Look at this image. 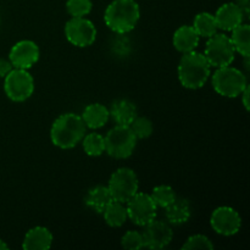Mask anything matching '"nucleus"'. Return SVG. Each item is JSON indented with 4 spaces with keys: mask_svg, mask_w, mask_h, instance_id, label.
Returning <instances> with one entry per match:
<instances>
[{
    "mask_svg": "<svg viewBox=\"0 0 250 250\" xmlns=\"http://www.w3.org/2000/svg\"><path fill=\"white\" fill-rule=\"evenodd\" d=\"M87 132L81 115L66 112L53 122L50 128L51 143L60 149H72L81 143Z\"/></svg>",
    "mask_w": 250,
    "mask_h": 250,
    "instance_id": "1",
    "label": "nucleus"
},
{
    "mask_svg": "<svg viewBox=\"0 0 250 250\" xmlns=\"http://www.w3.org/2000/svg\"><path fill=\"white\" fill-rule=\"evenodd\" d=\"M211 66L207 58L199 51H189L182 54L177 67L178 81L187 89H199L204 87L210 78Z\"/></svg>",
    "mask_w": 250,
    "mask_h": 250,
    "instance_id": "2",
    "label": "nucleus"
},
{
    "mask_svg": "<svg viewBox=\"0 0 250 250\" xmlns=\"http://www.w3.org/2000/svg\"><path fill=\"white\" fill-rule=\"evenodd\" d=\"M141 17V9L136 0H114L104 12L107 28L117 34H126L136 28Z\"/></svg>",
    "mask_w": 250,
    "mask_h": 250,
    "instance_id": "3",
    "label": "nucleus"
},
{
    "mask_svg": "<svg viewBox=\"0 0 250 250\" xmlns=\"http://www.w3.org/2000/svg\"><path fill=\"white\" fill-rule=\"evenodd\" d=\"M211 84L215 92L225 98H237L248 85L246 73L233 66L216 68L211 77Z\"/></svg>",
    "mask_w": 250,
    "mask_h": 250,
    "instance_id": "4",
    "label": "nucleus"
},
{
    "mask_svg": "<svg viewBox=\"0 0 250 250\" xmlns=\"http://www.w3.org/2000/svg\"><path fill=\"white\" fill-rule=\"evenodd\" d=\"M104 139L105 153L117 160L129 158L133 154L138 141L129 126H121V125H116L114 128L110 129Z\"/></svg>",
    "mask_w": 250,
    "mask_h": 250,
    "instance_id": "5",
    "label": "nucleus"
},
{
    "mask_svg": "<svg viewBox=\"0 0 250 250\" xmlns=\"http://www.w3.org/2000/svg\"><path fill=\"white\" fill-rule=\"evenodd\" d=\"M114 200L126 204L139 192V181L137 173L129 167H120L112 172L107 183Z\"/></svg>",
    "mask_w": 250,
    "mask_h": 250,
    "instance_id": "6",
    "label": "nucleus"
},
{
    "mask_svg": "<svg viewBox=\"0 0 250 250\" xmlns=\"http://www.w3.org/2000/svg\"><path fill=\"white\" fill-rule=\"evenodd\" d=\"M211 67L219 68L231 65L234 61L236 50L229 36L225 33H215L208 38L205 50L203 53Z\"/></svg>",
    "mask_w": 250,
    "mask_h": 250,
    "instance_id": "7",
    "label": "nucleus"
},
{
    "mask_svg": "<svg viewBox=\"0 0 250 250\" xmlns=\"http://www.w3.org/2000/svg\"><path fill=\"white\" fill-rule=\"evenodd\" d=\"M4 92L11 102H26L34 92L33 76L28 70L14 68L4 77Z\"/></svg>",
    "mask_w": 250,
    "mask_h": 250,
    "instance_id": "8",
    "label": "nucleus"
},
{
    "mask_svg": "<svg viewBox=\"0 0 250 250\" xmlns=\"http://www.w3.org/2000/svg\"><path fill=\"white\" fill-rule=\"evenodd\" d=\"M65 36L72 45L87 48L97 39V27L85 17H71L65 24Z\"/></svg>",
    "mask_w": 250,
    "mask_h": 250,
    "instance_id": "9",
    "label": "nucleus"
},
{
    "mask_svg": "<svg viewBox=\"0 0 250 250\" xmlns=\"http://www.w3.org/2000/svg\"><path fill=\"white\" fill-rule=\"evenodd\" d=\"M126 209L128 219L133 224L143 227L144 225L149 224L154 219H156L159 208L151 199L150 194L138 192L126 203Z\"/></svg>",
    "mask_w": 250,
    "mask_h": 250,
    "instance_id": "10",
    "label": "nucleus"
},
{
    "mask_svg": "<svg viewBox=\"0 0 250 250\" xmlns=\"http://www.w3.org/2000/svg\"><path fill=\"white\" fill-rule=\"evenodd\" d=\"M210 225L217 234L231 237L241 231L242 217L233 208L219 207L210 216Z\"/></svg>",
    "mask_w": 250,
    "mask_h": 250,
    "instance_id": "11",
    "label": "nucleus"
},
{
    "mask_svg": "<svg viewBox=\"0 0 250 250\" xmlns=\"http://www.w3.org/2000/svg\"><path fill=\"white\" fill-rule=\"evenodd\" d=\"M144 248L148 249H163L171 243L173 238V231L167 221L154 219L149 224L144 225L143 231Z\"/></svg>",
    "mask_w": 250,
    "mask_h": 250,
    "instance_id": "12",
    "label": "nucleus"
},
{
    "mask_svg": "<svg viewBox=\"0 0 250 250\" xmlns=\"http://www.w3.org/2000/svg\"><path fill=\"white\" fill-rule=\"evenodd\" d=\"M39 56L41 50L36 42L23 39L12 45L9 53V60L15 68L29 70L38 62Z\"/></svg>",
    "mask_w": 250,
    "mask_h": 250,
    "instance_id": "13",
    "label": "nucleus"
},
{
    "mask_svg": "<svg viewBox=\"0 0 250 250\" xmlns=\"http://www.w3.org/2000/svg\"><path fill=\"white\" fill-rule=\"evenodd\" d=\"M215 21H216L217 28L225 32H231L241 23H243L246 17L243 12L236 5V2H226L221 5L215 12Z\"/></svg>",
    "mask_w": 250,
    "mask_h": 250,
    "instance_id": "14",
    "label": "nucleus"
},
{
    "mask_svg": "<svg viewBox=\"0 0 250 250\" xmlns=\"http://www.w3.org/2000/svg\"><path fill=\"white\" fill-rule=\"evenodd\" d=\"M199 39L200 37L194 31L193 26L183 24V26L178 27L173 33L172 44L178 53L186 54L197 49Z\"/></svg>",
    "mask_w": 250,
    "mask_h": 250,
    "instance_id": "15",
    "label": "nucleus"
},
{
    "mask_svg": "<svg viewBox=\"0 0 250 250\" xmlns=\"http://www.w3.org/2000/svg\"><path fill=\"white\" fill-rule=\"evenodd\" d=\"M53 246V234L46 227L36 226L29 229L22 242L26 250H46Z\"/></svg>",
    "mask_w": 250,
    "mask_h": 250,
    "instance_id": "16",
    "label": "nucleus"
},
{
    "mask_svg": "<svg viewBox=\"0 0 250 250\" xmlns=\"http://www.w3.org/2000/svg\"><path fill=\"white\" fill-rule=\"evenodd\" d=\"M81 117L87 128L98 129L107 124L110 119V111L100 103H93L84 107Z\"/></svg>",
    "mask_w": 250,
    "mask_h": 250,
    "instance_id": "17",
    "label": "nucleus"
},
{
    "mask_svg": "<svg viewBox=\"0 0 250 250\" xmlns=\"http://www.w3.org/2000/svg\"><path fill=\"white\" fill-rule=\"evenodd\" d=\"M110 117H112L116 125L121 126H129L138 115L136 104L128 99H119L111 105Z\"/></svg>",
    "mask_w": 250,
    "mask_h": 250,
    "instance_id": "18",
    "label": "nucleus"
},
{
    "mask_svg": "<svg viewBox=\"0 0 250 250\" xmlns=\"http://www.w3.org/2000/svg\"><path fill=\"white\" fill-rule=\"evenodd\" d=\"M190 215H192L190 204L185 198L176 197V199L165 208V216L170 225L180 226L186 224L190 219Z\"/></svg>",
    "mask_w": 250,
    "mask_h": 250,
    "instance_id": "19",
    "label": "nucleus"
},
{
    "mask_svg": "<svg viewBox=\"0 0 250 250\" xmlns=\"http://www.w3.org/2000/svg\"><path fill=\"white\" fill-rule=\"evenodd\" d=\"M111 193H110L107 186H95L92 189L88 190L85 195V205L90 210L95 211L97 214H103L105 208L112 202Z\"/></svg>",
    "mask_w": 250,
    "mask_h": 250,
    "instance_id": "20",
    "label": "nucleus"
},
{
    "mask_svg": "<svg viewBox=\"0 0 250 250\" xmlns=\"http://www.w3.org/2000/svg\"><path fill=\"white\" fill-rule=\"evenodd\" d=\"M103 216H104V221L106 222L107 226L114 227V229L124 226L125 222L128 220L126 204L117 202V200H112L103 211Z\"/></svg>",
    "mask_w": 250,
    "mask_h": 250,
    "instance_id": "21",
    "label": "nucleus"
},
{
    "mask_svg": "<svg viewBox=\"0 0 250 250\" xmlns=\"http://www.w3.org/2000/svg\"><path fill=\"white\" fill-rule=\"evenodd\" d=\"M236 53L241 54L243 58L250 56V26L248 23H241L231 31L229 36Z\"/></svg>",
    "mask_w": 250,
    "mask_h": 250,
    "instance_id": "22",
    "label": "nucleus"
},
{
    "mask_svg": "<svg viewBox=\"0 0 250 250\" xmlns=\"http://www.w3.org/2000/svg\"><path fill=\"white\" fill-rule=\"evenodd\" d=\"M192 26L198 33V36L202 37V38H210V37L219 32L216 21H215V16L210 12H199L194 17Z\"/></svg>",
    "mask_w": 250,
    "mask_h": 250,
    "instance_id": "23",
    "label": "nucleus"
},
{
    "mask_svg": "<svg viewBox=\"0 0 250 250\" xmlns=\"http://www.w3.org/2000/svg\"><path fill=\"white\" fill-rule=\"evenodd\" d=\"M82 146L84 153L88 156H97L103 155L105 153V139L104 136H102L98 132H92V133L84 134L82 139Z\"/></svg>",
    "mask_w": 250,
    "mask_h": 250,
    "instance_id": "24",
    "label": "nucleus"
},
{
    "mask_svg": "<svg viewBox=\"0 0 250 250\" xmlns=\"http://www.w3.org/2000/svg\"><path fill=\"white\" fill-rule=\"evenodd\" d=\"M151 199L154 200L155 205L158 208H161V209H165L167 205H170L173 200L176 199V193L173 190L172 187L166 185H160L156 186L150 193Z\"/></svg>",
    "mask_w": 250,
    "mask_h": 250,
    "instance_id": "25",
    "label": "nucleus"
},
{
    "mask_svg": "<svg viewBox=\"0 0 250 250\" xmlns=\"http://www.w3.org/2000/svg\"><path fill=\"white\" fill-rule=\"evenodd\" d=\"M129 128L132 129L133 134L136 136L137 139H146L153 134L154 126L153 122L146 116H138L137 115L136 119L132 121L129 125Z\"/></svg>",
    "mask_w": 250,
    "mask_h": 250,
    "instance_id": "26",
    "label": "nucleus"
},
{
    "mask_svg": "<svg viewBox=\"0 0 250 250\" xmlns=\"http://www.w3.org/2000/svg\"><path fill=\"white\" fill-rule=\"evenodd\" d=\"M92 0H67L66 10L71 17H85L92 11Z\"/></svg>",
    "mask_w": 250,
    "mask_h": 250,
    "instance_id": "27",
    "label": "nucleus"
},
{
    "mask_svg": "<svg viewBox=\"0 0 250 250\" xmlns=\"http://www.w3.org/2000/svg\"><path fill=\"white\" fill-rule=\"evenodd\" d=\"M214 244L210 241L209 237L205 234H193L188 237L186 243L182 246L183 250H193V249H212Z\"/></svg>",
    "mask_w": 250,
    "mask_h": 250,
    "instance_id": "28",
    "label": "nucleus"
},
{
    "mask_svg": "<svg viewBox=\"0 0 250 250\" xmlns=\"http://www.w3.org/2000/svg\"><path fill=\"white\" fill-rule=\"evenodd\" d=\"M121 246L128 250H139L144 248L143 236L139 231H128L122 236Z\"/></svg>",
    "mask_w": 250,
    "mask_h": 250,
    "instance_id": "29",
    "label": "nucleus"
},
{
    "mask_svg": "<svg viewBox=\"0 0 250 250\" xmlns=\"http://www.w3.org/2000/svg\"><path fill=\"white\" fill-rule=\"evenodd\" d=\"M14 66H12L11 61L9 60V58H0V77L4 78L7 73L11 72L14 70Z\"/></svg>",
    "mask_w": 250,
    "mask_h": 250,
    "instance_id": "30",
    "label": "nucleus"
},
{
    "mask_svg": "<svg viewBox=\"0 0 250 250\" xmlns=\"http://www.w3.org/2000/svg\"><path fill=\"white\" fill-rule=\"evenodd\" d=\"M236 5L242 10L246 20L248 19L250 15V0H236Z\"/></svg>",
    "mask_w": 250,
    "mask_h": 250,
    "instance_id": "31",
    "label": "nucleus"
},
{
    "mask_svg": "<svg viewBox=\"0 0 250 250\" xmlns=\"http://www.w3.org/2000/svg\"><path fill=\"white\" fill-rule=\"evenodd\" d=\"M249 95H250V87L248 84L246 88H244L243 92L241 93V95H239V97H242V104H243L244 109H246L247 111L249 110Z\"/></svg>",
    "mask_w": 250,
    "mask_h": 250,
    "instance_id": "32",
    "label": "nucleus"
},
{
    "mask_svg": "<svg viewBox=\"0 0 250 250\" xmlns=\"http://www.w3.org/2000/svg\"><path fill=\"white\" fill-rule=\"evenodd\" d=\"M6 249H9V246H7L2 239H0V250H6Z\"/></svg>",
    "mask_w": 250,
    "mask_h": 250,
    "instance_id": "33",
    "label": "nucleus"
}]
</instances>
